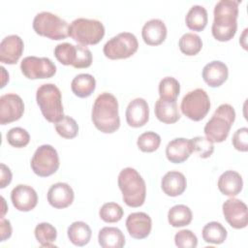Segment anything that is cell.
I'll return each instance as SVG.
<instances>
[{
	"label": "cell",
	"mask_w": 248,
	"mask_h": 248,
	"mask_svg": "<svg viewBox=\"0 0 248 248\" xmlns=\"http://www.w3.org/2000/svg\"><path fill=\"white\" fill-rule=\"evenodd\" d=\"M141 36L148 46H159L167 37V27L163 20L152 18L144 23L141 29Z\"/></svg>",
	"instance_id": "44dd1931"
},
{
	"label": "cell",
	"mask_w": 248,
	"mask_h": 248,
	"mask_svg": "<svg viewBox=\"0 0 248 248\" xmlns=\"http://www.w3.org/2000/svg\"><path fill=\"white\" fill-rule=\"evenodd\" d=\"M54 55L63 65H71L77 69L88 68L92 63V53L86 46L62 43L55 46Z\"/></svg>",
	"instance_id": "ba28073f"
},
{
	"label": "cell",
	"mask_w": 248,
	"mask_h": 248,
	"mask_svg": "<svg viewBox=\"0 0 248 248\" xmlns=\"http://www.w3.org/2000/svg\"><path fill=\"white\" fill-rule=\"evenodd\" d=\"M54 127L57 134L64 139H74L78 133L77 121L68 115H63L54 123Z\"/></svg>",
	"instance_id": "e575fe53"
},
{
	"label": "cell",
	"mask_w": 248,
	"mask_h": 248,
	"mask_svg": "<svg viewBox=\"0 0 248 248\" xmlns=\"http://www.w3.org/2000/svg\"><path fill=\"white\" fill-rule=\"evenodd\" d=\"M24 48L22 39L17 35L5 37L0 44V61L4 64H16L20 58Z\"/></svg>",
	"instance_id": "2e32d148"
},
{
	"label": "cell",
	"mask_w": 248,
	"mask_h": 248,
	"mask_svg": "<svg viewBox=\"0 0 248 248\" xmlns=\"http://www.w3.org/2000/svg\"><path fill=\"white\" fill-rule=\"evenodd\" d=\"M118 187L124 202L131 207H140L146 197V186L141 175L133 168L123 169L118 175Z\"/></svg>",
	"instance_id": "3957f363"
},
{
	"label": "cell",
	"mask_w": 248,
	"mask_h": 248,
	"mask_svg": "<svg viewBox=\"0 0 248 248\" xmlns=\"http://www.w3.org/2000/svg\"><path fill=\"white\" fill-rule=\"evenodd\" d=\"M202 238L206 243L221 244L227 238V230L219 222H209L202 228Z\"/></svg>",
	"instance_id": "4dcf8cb0"
},
{
	"label": "cell",
	"mask_w": 248,
	"mask_h": 248,
	"mask_svg": "<svg viewBox=\"0 0 248 248\" xmlns=\"http://www.w3.org/2000/svg\"><path fill=\"white\" fill-rule=\"evenodd\" d=\"M187 186L186 177L180 171L170 170L167 172L161 181L163 192L170 197H177L181 195Z\"/></svg>",
	"instance_id": "603a6c76"
},
{
	"label": "cell",
	"mask_w": 248,
	"mask_h": 248,
	"mask_svg": "<svg viewBox=\"0 0 248 248\" xmlns=\"http://www.w3.org/2000/svg\"><path fill=\"white\" fill-rule=\"evenodd\" d=\"M1 177H0V188H5L12 181V172L10 169L5 165L1 164Z\"/></svg>",
	"instance_id": "b9f144b4"
},
{
	"label": "cell",
	"mask_w": 248,
	"mask_h": 248,
	"mask_svg": "<svg viewBox=\"0 0 248 248\" xmlns=\"http://www.w3.org/2000/svg\"><path fill=\"white\" fill-rule=\"evenodd\" d=\"M96 88L95 78L90 74H79L76 76L71 83L73 93L79 98L89 97Z\"/></svg>",
	"instance_id": "4316f807"
},
{
	"label": "cell",
	"mask_w": 248,
	"mask_h": 248,
	"mask_svg": "<svg viewBox=\"0 0 248 248\" xmlns=\"http://www.w3.org/2000/svg\"><path fill=\"white\" fill-rule=\"evenodd\" d=\"M180 92V84L172 77H166L159 83V95L161 99L176 101Z\"/></svg>",
	"instance_id": "836d02e7"
},
{
	"label": "cell",
	"mask_w": 248,
	"mask_h": 248,
	"mask_svg": "<svg viewBox=\"0 0 248 248\" xmlns=\"http://www.w3.org/2000/svg\"><path fill=\"white\" fill-rule=\"evenodd\" d=\"M34 31L51 40H63L69 36V24L66 20L49 12H41L33 19Z\"/></svg>",
	"instance_id": "52a82bcc"
},
{
	"label": "cell",
	"mask_w": 248,
	"mask_h": 248,
	"mask_svg": "<svg viewBox=\"0 0 248 248\" xmlns=\"http://www.w3.org/2000/svg\"><path fill=\"white\" fill-rule=\"evenodd\" d=\"M59 168V156L56 149L49 144L39 146L32 159L31 169L38 176L46 177L57 171Z\"/></svg>",
	"instance_id": "8fae6325"
},
{
	"label": "cell",
	"mask_w": 248,
	"mask_h": 248,
	"mask_svg": "<svg viewBox=\"0 0 248 248\" xmlns=\"http://www.w3.org/2000/svg\"><path fill=\"white\" fill-rule=\"evenodd\" d=\"M123 209L116 202H106L99 210L100 218L106 223H116L123 217Z\"/></svg>",
	"instance_id": "d590c367"
},
{
	"label": "cell",
	"mask_w": 248,
	"mask_h": 248,
	"mask_svg": "<svg viewBox=\"0 0 248 248\" xmlns=\"http://www.w3.org/2000/svg\"><path fill=\"white\" fill-rule=\"evenodd\" d=\"M193 151L196 152L199 157L205 159L212 155L214 151V145L213 142H211L207 138L204 137H195L191 139Z\"/></svg>",
	"instance_id": "f35d334b"
},
{
	"label": "cell",
	"mask_w": 248,
	"mask_h": 248,
	"mask_svg": "<svg viewBox=\"0 0 248 248\" xmlns=\"http://www.w3.org/2000/svg\"><path fill=\"white\" fill-rule=\"evenodd\" d=\"M36 100L42 114L48 122L55 123L63 116L61 92L53 83L42 84L37 89Z\"/></svg>",
	"instance_id": "5b68a950"
},
{
	"label": "cell",
	"mask_w": 248,
	"mask_h": 248,
	"mask_svg": "<svg viewBox=\"0 0 248 248\" xmlns=\"http://www.w3.org/2000/svg\"><path fill=\"white\" fill-rule=\"evenodd\" d=\"M193 152L191 140L177 138L170 140L166 147V156L170 163L181 164L186 161Z\"/></svg>",
	"instance_id": "ffe728a7"
},
{
	"label": "cell",
	"mask_w": 248,
	"mask_h": 248,
	"mask_svg": "<svg viewBox=\"0 0 248 248\" xmlns=\"http://www.w3.org/2000/svg\"><path fill=\"white\" fill-rule=\"evenodd\" d=\"M174 243L179 248H195L198 245V238L192 231L181 230L175 233Z\"/></svg>",
	"instance_id": "ab89813d"
},
{
	"label": "cell",
	"mask_w": 248,
	"mask_h": 248,
	"mask_svg": "<svg viewBox=\"0 0 248 248\" xmlns=\"http://www.w3.org/2000/svg\"><path fill=\"white\" fill-rule=\"evenodd\" d=\"M75 194L72 187L64 182H57L50 186L47 191L48 203L58 209L70 206L74 202Z\"/></svg>",
	"instance_id": "d6986e66"
},
{
	"label": "cell",
	"mask_w": 248,
	"mask_h": 248,
	"mask_svg": "<svg viewBox=\"0 0 248 248\" xmlns=\"http://www.w3.org/2000/svg\"><path fill=\"white\" fill-rule=\"evenodd\" d=\"M161 143L160 136L155 132H145L138 138L137 145L142 152H153L158 149Z\"/></svg>",
	"instance_id": "8d00e7d4"
},
{
	"label": "cell",
	"mask_w": 248,
	"mask_h": 248,
	"mask_svg": "<svg viewBox=\"0 0 248 248\" xmlns=\"http://www.w3.org/2000/svg\"><path fill=\"white\" fill-rule=\"evenodd\" d=\"M235 119L234 108L229 104L220 105L204 126V134L211 142L224 141Z\"/></svg>",
	"instance_id": "277c9868"
},
{
	"label": "cell",
	"mask_w": 248,
	"mask_h": 248,
	"mask_svg": "<svg viewBox=\"0 0 248 248\" xmlns=\"http://www.w3.org/2000/svg\"><path fill=\"white\" fill-rule=\"evenodd\" d=\"M178 46L182 53L188 56H193L201 51L202 47V42L199 35L189 32L181 36L178 42Z\"/></svg>",
	"instance_id": "d6a6232c"
},
{
	"label": "cell",
	"mask_w": 248,
	"mask_h": 248,
	"mask_svg": "<svg viewBox=\"0 0 248 248\" xmlns=\"http://www.w3.org/2000/svg\"><path fill=\"white\" fill-rule=\"evenodd\" d=\"M126 121L129 126L139 128L145 125L149 120V108L142 98L132 100L126 108Z\"/></svg>",
	"instance_id": "e0dca14e"
},
{
	"label": "cell",
	"mask_w": 248,
	"mask_h": 248,
	"mask_svg": "<svg viewBox=\"0 0 248 248\" xmlns=\"http://www.w3.org/2000/svg\"><path fill=\"white\" fill-rule=\"evenodd\" d=\"M138 47L137 37L130 32H122L109 39L105 44L103 51L108 59H125L135 54Z\"/></svg>",
	"instance_id": "9c48e42d"
},
{
	"label": "cell",
	"mask_w": 248,
	"mask_h": 248,
	"mask_svg": "<svg viewBox=\"0 0 248 248\" xmlns=\"http://www.w3.org/2000/svg\"><path fill=\"white\" fill-rule=\"evenodd\" d=\"M154 111L156 117L166 124L175 123L180 118L176 101H169L159 98L155 103Z\"/></svg>",
	"instance_id": "d4e9b609"
},
{
	"label": "cell",
	"mask_w": 248,
	"mask_h": 248,
	"mask_svg": "<svg viewBox=\"0 0 248 248\" xmlns=\"http://www.w3.org/2000/svg\"><path fill=\"white\" fill-rule=\"evenodd\" d=\"M92 121L95 127L105 134L115 132L120 126L117 99L108 92L96 98L92 108Z\"/></svg>",
	"instance_id": "7a4b0ae2"
},
{
	"label": "cell",
	"mask_w": 248,
	"mask_h": 248,
	"mask_svg": "<svg viewBox=\"0 0 248 248\" xmlns=\"http://www.w3.org/2000/svg\"><path fill=\"white\" fill-rule=\"evenodd\" d=\"M241 1L221 0L214 7V19L211 27L213 37L220 42L232 40L237 30L238 5Z\"/></svg>",
	"instance_id": "6da1fadb"
},
{
	"label": "cell",
	"mask_w": 248,
	"mask_h": 248,
	"mask_svg": "<svg viewBox=\"0 0 248 248\" xmlns=\"http://www.w3.org/2000/svg\"><path fill=\"white\" fill-rule=\"evenodd\" d=\"M180 108L182 113L189 119L200 121L205 117L210 109L209 97L203 89H194L183 97Z\"/></svg>",
	"instance_id": "30bf717a"
},
{
	"label": "cell",
	"mask_w": 248,
	"mask_h": 248,
	"mask_svg": "<svg viewBox=\"0 0 248 248\" xmlns=\"http://www.w3.org/2000/svg\"><path fill=\"white\" fill-rule=\"evenodd\" d=\"M219 191L228 197L238 195L243 188V180L241 175L234 170H226L218 179Z\"/></svg>",
	"instance_id": "cb8c5ba5"
},
{
	"label": "cell",
	"mask_w": 248,
	"mask_h": 248,
	"mask_svg": "<svg viewBox=\"0 0 248 248\" xmlns=\"http://www.w3.org/2000/svg\"><path fill=\"white\" fill-rule=\"evenodd\" d=\"M11 200L16 209L27 212L37 205L38 195L31 186L18 184L12 190Z\"/></svg>",
	"instance_id": "9a60e30c"
},
{
	"label": "cell",
	"mask_w": 248,
	"mask_h": 248,
	"mask_svg": "<svg viewBox=\"0 0 248 248\" xmlns=\"http://www.w3.org/2000/svg\"><path fill=\"white\" fill-rule=\"evenodd\" d=\"M35 237L43 247H53V242L57 237L56 229L49 223L43 222L35 228Z\"/></svg>",
	"instance_id": "1f68e13d"
},
{
	"label": "cell",
	"mask_w": 248,
	"mask_h": 248,
	"mask_svg": "<svg viewBox=\"0 0 248 248\" xmlns=\"http://www.w3.org/2000/svg\"><path fill=\"white\" fill-rule=\"evenodd\" d=\"M7 140L9 144H11L14 147L21 148L26 146L30 141V136L29 133L21 128V127H15L9 130V132L6 135Z\"/></svg>",
	"instance_id": "74e56055"
},
{
	"label": "cell",
	"mask_w": 248,
	"mask_h": 248,
	"mask_svg": "<svg viewBox=\"0 0 248 248\" xmlns=\"http://www.w3.org/2000/svg\"><path fill=\"white\" fill-rule=\"evenodd\" d=\"M223 214L228 224L233 229L246 228L248 223L247 205L238 199L232 197L223 203Z\"/></svg>",
	"instance_id": "5bb4252c"
},
{
	"label": "cell",
	"mask_w": 248,
	"mask_h": 248,
	"mask_svg": "<svg viewBox=\"0 0 248 248\" xmlns=\"http://www.w3.org/2000/svg\"><path fill=\"white\" fill-rule=\"evenodd\" d=\"M232 142L236 150L246 152L248 150V129L246 127L237 129L232 136Z\"/></svg>",
	"instance_id": "60d3db41"
},
{
	"label": "cell",
	"mask_w": 248,
	"mask_h": 248,
	"mask_svg": "<svg viewBox=\"0 0 248 248\" xmlns=\"http://www.w3.org/2000/svg\"><path fill=\"white\" fill-rule=\"evenodd\" d=\"M193 214L191 209L184 204H176L168 212V221L170 226L180 228L191 223Z\"/></svg>",
	"instance_id": "f546056e"
},
{
	"label": "cell",
	"mask_w": 248,
	"mask_h": 248,
	"mask_svg": "<svg viewBox=\"0 0 248 248\" xmlns=\"http://www.w3.org/2000/svg\"><path fill=\"white\" fill-rule=\"evenodd\" d=\"M208 16L204 7L201 5H194L188 11L185 22L189 29L193 31H202L207 24Z\"/></svg>",
	"instance_id": "f1b7e54d"
},
{
	"label": "cell",
	"mask_w": 248,
	"mask_h": 248,
	"mask_svg": "<svg viewBox=\"0 0 248 248\" xmlns=\"http://www.w3.org/2000/svg\"><path fill=\"white\" fill-rule=\"evenodd\" d=\"M24 112V103L20 96L15 93L0 97V124L5 125L18 120Z\"/></svg>",
	"instance_id": "4fadbf2b"
},
{
	"label": "cell",
	"mask_w": 248,
	"mask_h": 248,
	"mask_svg": "<svg viewBox=\"0 0 248 248\" xmlns=\"http://www.w3.org/2000/svg\"><path fill=\"white\" fill-rule=\"evenodd\" d=\"M20 70L29 79L49 78L55 75L56 66L47 57L27 56L21 61Z\"/></svg>",
	"instance_id": "7c38bea8"
},
{
	"label": "cell",
	"mask_w": 248,
	"mask_h": 248,
	"mask_svg": "<svg viewBox=\"0 0 248 248\" xmlns=\"http://www.w3.org/2000/svg\"><path fill=\"white\" fill-rule=\"evenodd\" d=\"M126 228L133 238L143 239L151 232L152 221L149 215L144 212H134L127 217Z\"/></svg>",
	"instance_id": "ac0fdd59"
},
{
	"label": "cell",
	"mask_w": 248,
	"mask_h": 248,
	"mask_svg": "<svg viewBox=\"0 0 248 248\" xmlns=\"http://www.w3.org/2000/svg\"><path fill=\"white\" fill-rule=\"evenodd\" d=\"M228 76L227 65L218 60L207 63L202 69V78L210 87H219L227 80Z\"/></svg>",
	"instance_id": "7402d4cb"
},
{
	"label": "cell",
	"mask_w": 248,
	"mask_h": 248,
	"mask_svg": "<svg viewBox=\"0 0 248 248\" xmlns=\"http://www.w3.org/2000/svg\"><path fill=\"white\" fill-rule=\"evenodd\" d=\"M98 241L103 248H122L125 245V236L118 228L104 227L99 231Z\"/></svg>",
	"instance_id": "484cf974"
},
{
	"label": "cell",
	"mask_w": 248,
	"mask_h": 248,
	"mask_svg": "<svg viewBox=\"0 0 248 248\" xmlns=\"http://www.w3.org/2000/svg\"><path fill=\"white\" fill-rule=\"evenodd\" d=\"M68 237L76 246L86 245L91 238L92 232L90 227L82 221H76L68 228Z\"/></svg>",
	"instance_id": "83f0119b"
},
{
	"label": "cell",
	"mask_w": 248,
	"mask_h": 248,
	"mask_svg": "<svg viewBox=\"0 0 248 248\" xmlns=\"http://www.w3.org/2000/svg\"><path fill=\"white\" fill-rule=\"evenodd\" d=\"M105 35V27L98 19L78 17L69 25V36L80 46L98 44Z\"/></svg>",
	"instance_id": "8992f818"
},
{
	"label": "cell",
	"mask_w": 248,
	"mask_h": 248,
	"mask_svg": "<svg viewBox=\"0 0 248 248\" xmlns=\"http://www.w3.org/2000/svg\"><path fill=\"white\" fill-rule=\"evenodd\" d=\"M0 232H1V241H5L7 238H10L12 235V226L9 220L1 218L0 223Z\"/></svg>",
	"instance_id": "7bdbcfd3"
}]
</instances>
